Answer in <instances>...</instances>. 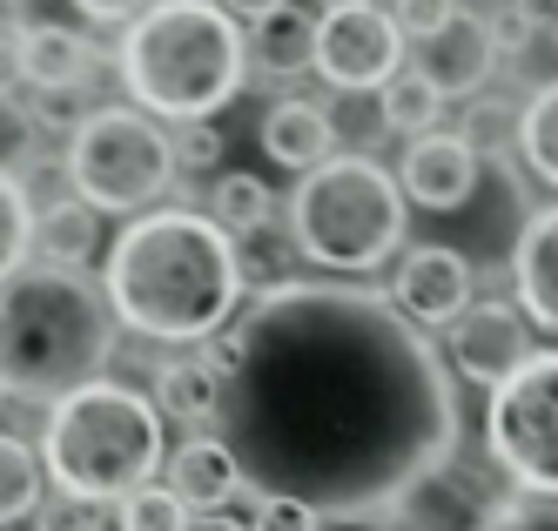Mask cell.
I'll return each instance as SVG.
<instances>
[{
	"mask_svg": "<svg viewBox=\"0 0 558 531\" xmlns=\"http://www.w3.org/2000/svg\"><path fill=\"white\" fill-rule=\"evenodd\" d=\"M222 418L256 498L330 524L397 518L458 464V377L437 343L364 282H276L222 330Z\"/></svg>",
	"mask_w": 558,
	"mask_h": 531,
	"instance_id": "1",
	"label": "cell"
},
{
	"mask_svg": "<svg viewBox=\"0 0 558 531\" xmlns=\"http://www.w3.org/2000/svg\"><path fill=\"white\" fill-rule=\"evenodd\" d=\"M243 282H250L243 242L209 209H148L122 222L101 269L114 323L175 350L222 337L235 323V303H243Z\"/></svg>",
	"mask_w": 558,
	"mask_h": 531,
	"instance_id": "2",
	"label": "cell"
},
{
	"mask_svg": "<svg viewBox=\"0 0 558 531\" xmlns=\"http://www.w3.org/2000/svg\"><path fill=\"white\" fill-rule=\"evenodd\" d=\"M114 357V303L82 269L27 263L0 282V377L14 397H61L101 384Z\"/></svg>",
	"mask_w": 558,
	"mask_h": 531,
	"instance_id": "3",
	"label": "cell"
},
{
	"mask_svg": "<svg viewBox=\"0 0 558 531\" xmlns=\"http://www.w3.org/2000/svg\"><path fill=\"white\" fill-rule=\"evenodd\" d=\"M114 74L155 121H216V108H229L250 81V34L222 0H155L122 34Z\"/></svg>",
	"mask_w": 558,
	"mask_h": 531,
	"instance_id": "4",
	"label": "cell"
},
{
	"mask_svg": "<svg viewBox=\"0 0 558 531\" xmlns=\"http://www.w3.org/2000/svg\"><path fill=\"white\" fill-rule=\"evenodd\" d=\"M162 424L169 418L155 411V397L108 384V377L61 397L48 411V431H41V458H48L54 492L74 505H122L155 471H169Z\"/></svg>",
	"mask_w": 558,
	"mask_h": 531,
	"instance_id": "5",
	"label": "cell"
},
{
	"mask_svg": "<svg viewBox=\"0 0 558 531\" xmlns=\"http://www.w3.org/2000/svg\"><path fill=\"white\" fill-rule=\"evenodd\" d=\"M290 242L296 256L316 269H337V276H371L384 263H397L411 236V195L397 182V169H384L377 155H330L324 169L296 176L290 189Z\"/></svg>",
	"mask_w": 558,
	"mask_h": 531,
	"instance_id": "6",
	"label": "cell"
},
{
	"mask_svg": "<svg viewBox=\"0 0 558 531\" xmlns=\"http://www.w3.org/2000/svg\"><path fill=\"white\" fill-rule=\"evenodd\" d=\"M175 135L162 129L155 114L142 108H95L82 129H74L68 155H61V176H68V195H82L88 209L101 216H148L155 195L175 182Z\"/></svg>",
	"mask_w": 558,
	"mask_h": 531,
	"instance_id": "7",
	"label": "cell"
},
{
	"mask_svg": "<svg viewBox=\"0 0 558 531\" xmlns=\"http://www.w3.org/2000/svg\"><path fill=\"white\" fill-rule=\"evenodd\" d=\"M485 451L525 498L558 505V350H532L485 403Z\"/></svg>",
	"mask_w": 558,
	"mask_h": 531,
	"instance_id": "8",
	"label": "cell"
},
{
	"mask_svg": "<svg viewBox=\"0 0 558 531\" xmlns=\"http://www.w3.org/2000/svg\"><path fill=\"white\" fill-rule=\"evenodd\" d=\"M404 27L377 0H350V8L316 14V74L343 95H384L404 74Z\"/></svg>",
	"mask_w": 558,
	"mask_h": 531,
	"instance_id": "9",
	"label": "cell"
},
{
	"mask_svg": "<svg viewBox=\"0 0 558 531\" xmlns=\"http://www.w3.org/2000/svg\"><path fill=\"white\" fill-rule=\"evenodd\" d=\"M532 357V316L492 297V303H471L458 323H451V371L477 390H498L518 363Z\"/></svg>",
	"mask_w": 558,
	"mask_h": 531,
	"instance_id": "10",
	"label": "cell"
},
{
	"mask_svg": "<svg viewBox=\"0 0 558 531\" xmlns=\"http://www.w3.org/2000/svg\"><path fill=\"white\" fill-rule=\"evenodd\" d=\"M390 303L404 310L417 330H424V323L451 330V323L477 303V297H471V256H464V250H451V242H417V250L397 256Z\"/></svg>",
	"mask_w": 558,
	"mask_h": 531,
	"instance_id": "11",
	"label": "cell"
},
{
	"mask_svg": "<svg viewBox=\"0 0 558 531\" xmlns=\"http://www.w3.org/2000/svg\"><path fill=\"white\" fill-rule=\"evenodd\" d=\"M477 176H485V155L471 148L464 129H437V135H417L404 155H397V182H404L411 209H458V202H471Z\"/></svg>",
	"mask_w": 558,
	"mask_h": 531,
	"instance_id": "12",
	"label": "cell"
},
{
	"mask_svg": "<svg viewBox=\"0 0 558 531\" xmlns=\"http://www.w3.org/2000/svg\"><path fill=\"white\" fill-rule=\"evenodd\" d=\"M498 55H505V34L485 14H471V8H458L451 27H437L430 40H417V68L445 88V101L485 95V81L498 74Z\"/></svg>",
	"mask_w": 558,
	"mask_h": 531,
	"instance_id": "13",
	"label": "cell"
},
{
	"mask_svg": "<svg viewBox=\"0 0 558 531\" xmlns=\"http://www.w3.org/2000/svg\"><path fill=\"white\" fill-rule=\"evenodd\" d=\"M263 155L276 161V169H290V176H310V169H324V161L337 155V114L324 101H303V95H283V101H269L263 114Z\"/></svg>",
	"mask_w": 558,
	"mask_h": 531,
	"instance_id": "14",
	"label": "cell"
},
{
	"mask_svg": "<svg viewBox=\"0 0 558 531\" xmlns=\"http://www.w3.org/2000/svg\"><path fill=\"white\" fill-rule=\"evenodd\" d=\"M14 74L27 81V88H41V95L82 88V81L95 74V48L74 27H61V21H27L14 34Z\"/></svg>",
	"mask_w": 558,
	"mask_h": 531,
	"instance_id": "15",
	"label": "cell"
},
{
	"mask_svg": "<svg viewBox=\"0 0 558 531\" xmlns=\"http://www.w3.org/2000/svg\"><path fill=\"white\" fill-rule=\"evenodd\" d=\"M169 492L195 511V518H222V505L235 492H250L243 464L222 437H189L182 451H169Z\"/></svg>",
	"mask_w": 558,
	"mask_h": 531,
	"instance_id": "16",
	"label": "cell"
},
{
	"mask_svg": "<svg viewBox=\"0 0 558 531\" xmlns=\"http://www.w3.org/2000/svg\"><path fill=\"white\" fill-rule=\"evenodd\" d=\"M511 282H518V310H525L538 330L558 337V202L518 229V242H511Z\"/></svg>",
	"mask_w": 558,
	"mask_h": 531,
	"instance_id": "17",
	"label": "cell"
},
{
	"mask_svg": "<svg viewBox=\"0 0 558 531\" xmlns=\"http://www.w3.org/2000/svg\"><path fill=\"white\" fill-rule=\"evenodd\" d=\"M155 411L182 418V424H216L222 418V357L216 350L169 357L155 371Z\"/></svg>",
	"mask_w": 558,
	"mask_h": 531,
	"instance_id": "18",
	"label": "cell"
},
{
	"mask_svg": "<svg viewBox=\"0 0 558 531\" xmlns=\"http://www.w3.org/2000/svg\"><path fill=\"white\" fill-rule=\"evenodd\" d=\"M95 242H101V209H88L82 195H61L34 216V256L54 269H82L95 256Z\"/></svg>",
	"mask_w": 558,
	"mask_h": 531,
	"instance_id": "19",
	"label": "cell"
},
{
	"mask_svg": "<svg viewBox=\"0 0 558 531\" xmlns=\"http://www.w3.org/2000/svg\"><path fill=\"white\" fill-rule=\"evenodd\" d=\"M250 55H256V68L263 74H303V68H316V21L296 8H276V14H263L256 27H250Z\"/></svg>",
	"mask_w": 558,
	"mask_h": 531,
	"instance_id": "20",
	"label": "cell"
},
{
	"mask_svg": "<svg viewBox=\"0 0 558 531\" xmlns=\"http://www.w3.org/2000/svg\"><path fill=\"white\" fill-rule=\"evenodd\" d=\"M209 216L235 236V242H256V236H269L276 229V195H269V182L263 176H216V189H209Z\"/></svg>",
	"mask_w": 558,
	"mask_h": 531,
	"instance_id": "21",
	"label": "cell"
},
{
	"mask_svg": "<svg viewBox=\"0 0 558 531\" xmlns=\"http://www.w3.org/2000/svg\"><path fill=\"white\" fill-rule=\"evenodd\" d=\"M451 101H445V88H437V81L424 74V68H404L390 81V88L377 95V114H384V129L390 135H437V114H445Z\"/></svg>",
	"mask_w": 558,
	"mask_h": 531,
	"instance_id": "22",
	"label": "cell"
},
{
	"mask_svg": "<svg viewBox=\"0 0 558 531\" xmlns=\"http://www.w3.org/2000/svg\"><path fill=\"white\" fill-rule=\"evenodd\" d=\"M41 471H48V458L34 451L27 437H8V431H0V531L41 511V484H48Z\"/></svg>",
	"mask_w": 558,
	"mask_h": 531,
	"instance_id": "23",
	"label": "cell"
},
{
	"mask_svg": "<svg viewBox=\"0 0 558 531\" xmlns=\"http://www.w3.org/2000/svg\"><path fill=\"white\" fill-rule=\"evenodd\" d=\"M518 155L545 189H558V81H538L532 101L518 108Z\"/></svg>",
	"mask_w": 558,
	"mask_h": 531,
	"instance_id": "24",
	"label": "cell"
},
{
	"mask_svg": "<svg viewBox=\"0 0 558 531\" xmlns=\"http://www.w3.org/2000/svg\"><path fill=\"white\" fill-rule=\"evenodd\" d=\"M34 202H27V182L0 169V282L21 276L34 263Z\"/></svg>",
	"mask_w": 558,
	"mask_h": 531,
	"instance_id": "25",
	"label": "cell"
},
{
	"mask_svg": "<svg viewBox=\"0 0 558 531\" xmlns=\"http://www.w3.org/2000/svg\"><path fill=\"white\" fill-rule=\"evenodd\" d=\"M189 524H195V511L169 484H142V492H129L114 505V531H189Z\"/></svg>",
	"mask_w": 558,
	"mask_h": 531,
	"instance_id": "26",
	"label": "cell"
},
{
	"mask_svg": "<svg viewBox=\"0 0 558 531\" xmlns=\"http://www.w3.org/2000/svg\"><path fill=\"white\" fill-rule=\"evenodd\" d=\"M250 531H324V518L310 505H296V498H256Z\"/></svg>",
	"mask_w": 558,
	"mask_h": 531,
	"instance_id": "27",
	"label": "cell"
},
{
	"mask_svg": "<svg viewBox=\"0 0 558 531\" xmlns=\"http://www.w3.org/2000/svg\"><path fill=\"white\" fill-rule=\"evenodd\" d=\"M397 27H404L411 40H430L437 27H451V14H458V0H397Z\"/></svg>",
	"mask_w": 558,
	"mask_h": 531,
	"instance_id": "28",
	"label": "cell"
},
{
	"mask_svg": "<svg viewBox=\"0 0 558 531\" xmlns=\"http://www.w3.org/2000/svg\"><path fill=\"white\" fill-rule=\"evenodd\" d=\"M485 531H558V505L551 498H518V505L492 511Z\"/></svg>",
	"mask_w": 558,
	"mask_h": 531,
	"instance_id": "29",
	"label": "cell"
},
{
	"mask_svg": "<svg viewBox=\"0 0 558 531\" xmlns=\"http://www.w3.org/2000/svg\"><path fill=\"white\" fill-rule=\"evenodd\" d=\"M175 161H182V169H216V161H222L216 121H189V129H175Z\"/></svg>",
	"mask_w": 558,
	"mask_h": 531,
	"instance_id": "30",
	"label": "cell"
},
{
	"mask_svg": "<svg viewBox=\"0 0 558 531\" xmlns=\"http://www.w3.org/2000/svg\"><path fill=\"white\" fill-rule=\"evenodd\" d=\"M27 142H34V114L14 108V101H0V169H8V161H21ZM8 176H14V169H8Z\"/></svg>",
	"mask_w": 558,
	"mask_h": 531,
	"instance_id": "31",
	"label": "cell"
},
{
	"mask_svg": "<svg viewBox=\"0 0 558 531\" xmlns=\"http://www.w3.org/2000/svg\"><path fill=\"white\" fill-rule=\"evenodd\" d=\"M74 8H82L88 21H108V27H135L155 0H74Z\"/></svg>",
	"mask_w": 558,
	"mask_h": 531,
	"instance_id": "32",
	"label": "cell"
},
{
	"mask_svg": "<svg viewBox=\"0 0 558 531\" xmlns=\"http://www.w3.org/2000/svg\"><path fill=\"white\" fill-rule=\"evenodd\" d=\"M498 108H505V101H471L464 135H471V148H477V155H485V142H492V135H505V129H511V121H505Z\"/></svg>",
	"mask_w": 558,
	"mask_h": 531,
	"instance_id": "33",
	"label": "cell"
},
{
	"mask_svg": "<svg viewBox=\"0 0 558 531\" xmlns=\"http://www.w3.org/2000/svg\"><path fill=\"white\" fill-rule=\"evenodd\" d=\"M222 8H229L235 21H263V14H276V8H290V0H222Z\"/></svg>",
	"mask_w": 558,
	"mask_h": 531,
	"instance_id": "34",
	"label": "cell"
},
{
	"mask_svg": "<svg viewBox=\"0 0 558 531\" xmlns=\"http://www.w3.org/2000/svg\"><path fill=\"white\" fill-rule=\"evenodd\" d=\"M189 531H250V524H235V518H195Z\"/></svg>",
	"mask_w": 558,
	"mask_h": 531,
	"instance_id": "35",
	"label": "cell"
},
{
	"mask_svg": "<svg viewBox=\"0 0 558 531\" xmlns=\"http://www.w3.org/2000/svg\"><path fill=\"white\" fill-rule=\"evenodd\" d=\"M0 403H8V377H0Z\"/></svg>",
	"mask_w": 558,
	"mask_h": 531,
	"instance_id": "36",
	"label": "cell"
},
{
	"mask_svg": "<svg viewBox=\"0 0 558 531\" xmlns=\"http://www.w3.org/2000/svg\"><path fill=\"white\" fill-rule=\"evenodd\" d=\"M324 8H350V0H324Z\"/></svg>",
	"mask_w": 558,
	"mask_h": 531,
	"instance_id": "37",
	"label": "cell"
},
{
	"mask_svg": "<svg viewBox=\"0 0 558 531\" xmlns=\"http://www.w3.org/2000/svg\"><path fill=\"white\" fill-rule=\"evenodd\" d=\"M551 34H558V27H551Z\"/></svg>",
	"mask_w": 558,
	"mask_h": 531,
	"instance_id": "38",
	"label": "cell"
}]
</instances>
